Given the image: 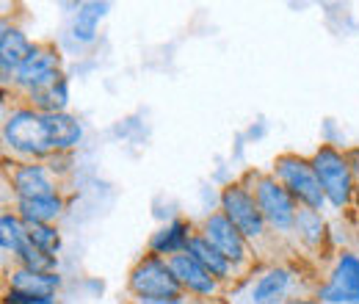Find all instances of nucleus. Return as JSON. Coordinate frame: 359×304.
<instances>
[{"label": "nucleus", "mask_w": 359, "mask_h": 304, "mask_svg": "<svg viewBox=\"0 0 359 304\" xmlns=\"http://www.w3.org/2000/svg\"><path fill=\"white\" fill-rule=\"evenodd\" d=\"M130 291L138 302H158V299H182V285L177 282L169 260L158 255H147L130 271Z\"/></svg>", "instance_id": "1"}, {"label": "nucleus", "mask_w": 359, "mask_h": 304, "mask_svg": "<svg viewBox=\"0 0 359 304\" xmlns=\"http://www.w3.org/2000/svg\"><path fill=\"white\" fill-rule=\"evenodd\" d=\"M273 177L290 191L293 199H299L304 208L320 211L326 205V194L320 188V180L313 169V161H304L299 155H279L273 164Z\"/></svg>", "instance_id": "2"}, {"label": "nucleus", "mask_w": 359, "mask_h": 304, "mask_svg": "<svg viewBox=\"0 0 359 304\" xmlns=\"http://www.w3.org/2000/svg\"><path fill=\"white\" fill-rule=\"evenodd\" d=\"M3 138L6 144L20 152V155H31V158H45L53 152L50 147V136H47L45 114L34 111V108H20L14 111L6 125H3Z\"/></svg>", "instance_id": "3"}, {"label": "nucleus", "mask_w": 359, "mask_h": 304, "mask_svg": "<svg viewBox=\"0 0 359 304\" xmlns=\"http://www.w3.org/2000/svg\"><path fill=\"white\" fill-rule=\"evenodd\" d=\"M313 169L320 180L326 202H332L334 208H346L354 194V174L348 161L334 147H318L313 155Z\"/></svg>", "instance_id": "4"}, {"label": "nucleus", "mask_w": 359, "mask_h": 304, "mask_svg": "<svg viewBox=\"0 0 359 304\" xmlns=\"http://www.w3.org/2000/svg\"><path fill=\"white\" fill-rule=\"evenodd\" d=\"M255 199L260 205V213L276 230H290L296 227V199L290 197V191L276 180V177H260L257 188H255Z\"/></svg>", "instance_id": "5"}, {"label": "nucleus", "mask_w": 359, "mask_h": 304, "mask_svg": "<svg viewBox=\"0 0 359 304\" xmlns=\"http://www.w3.org/2000/svg\"><path fill=\"white\" fill-rule=\"evenodd\" d=\"M222 213H224L243 238H260L263 235V227H266V218L260 213V205L257 199L243 188V185H226L222 191Z\"/></svg>", "instance_id": "6"}, {"label": "nucleus", "mask_w": 359, "mask_h": 304, "mask_svg": "<svg viewBox=\"0 0 359 304\" xmlns=\"http://www.w3.org/2000/svg\"><path fill=\"white\" fill-rule=\"evenodd\" d=\"M58 75H61V58H58V53H55L53 47L36 44L34 53L28 55V61L17 70L14 84L28 88V91H34V88H39L42 84L58 78Z\"/></svg>", "instance_id": "7"}, {"label": "nucleus", "mask_w": 359, "mask_h": 304, "mask_svg": "<svg viewBox=\"0 0 359 304\" xmlns=\"http://www.w3.org/2000/svg\"><path fill=\"white\" fill-rule=\"evenodd\" d=\"M202 232H205V238H208L232 265L243 263V258H246L243 235H241V230H238L224 213H210V216L205 218V230H202Z\"/></svg>", "instance_id": "8"}, {"label": "nucleus", "mask_w": 359, "mask_h": 304, "mask_svg": "<svg viewBox=\"0 0 359 304\" xmlns=\"http://www.w3.org/2000/svg\"><path fill=\"white\" fill-rule=\"evenodd\" d=\"M169 265L177 277V282L182 285V291H191L196 296H213L219 291V279L196 260L194 255L188 252H180V255H172L169 258Z\"/></svg>", "instance_id": "9"}, {"label": "nucleus", "mask_w": 359, "mask_h": 304, "mask_svg": "<svg viewBox=\"0 0 359 304\" xmlns=\"http://www.w3.org/2000/svg\"><path fill=\"white\" fill-rule=\"evenodd\" d=\"M11 185L17 199H45L55 197V185L50 180V172L39 164H20L11 172Z\"/></svg>", "instance_id": "10"}, {"label": "nucleus", "mask_w": 359, "mask_h": 304, "mask_svg": "<svg viewBox=\"0 0 359 304\" xmlns=\"http://www.w3.org/2000/svg\"><path fill=\"white\" fill-rule=\"evenodd\" d=\"M34 47L36 44H31V39L20 28L3 25V34H0V70H3V81L17 75V70L28 61Z\"/></svg>", "instance_id": "11"}, {"label": "nucleus", "mask_w": 359, "mask_h": 304, "mask_svg": "<svg viewBox=\"0 0 359 304\" xmlns=\"http://www.w3.org/2000/svg\"><path fill=\"white\" fill-rule=\"evenodd\" d=\"M31 103H34V111L39 114H67V103H69V84L64 75L53 78L42 84L39 88L28 91Z\"/></svg>", "instance_id": "12"}, {"label": "nucleus", "mask_w": 359, "mask_h": 304, "mask_svg": "<svg viewBox=\"0 0 359 304\" xmlns=\"http://www.w3.org/2000/svg\"><path fill=\"white\" fill-rule=\"evenodd\" d=\"M58 285H61L58 274H36V271H28V268H17L11 274V288L8 291H17V293H25V296H34V299H47V296H55Z\"/></svg>", "instance_id": "13"}, {"label": "nucleus", "mask_w": 359, "mask_h": 304, "mask_svg": "<svg viewBox=\"0 0 359 304\" xmlns=\"http://www.w3.org/2000/svg\"><path fill=\"white\" fill-rule=\"evenodd\" d=\"M45 125H47V136H50L53 152L72 150L83 138L81 122L75 117H69V114H45Z\"/></svg>", "instance_id": "14"}, {"label": "nucleus", "mask_w": 359, "mask_h": 304, "mask_svg": "<svg viewBox=\"0 0 359 304\" xmlns=\"http://www.w3.org/2000/svg\"><path fill=\"white\" fill-rule=\"evenodd\" d=\"M290 285V271L287 268H271L269 274H263L257 279V285L252 288V304H279L287 293Z\"/></svg>", "instance_id": "15"}, {"label": "nucleus", "mask_w": 359, "mask_h": 304, "mask_svg": "<svg viewBox=\"0 0 359 304\" xmlns=\"http://www.w3.org/2000/svg\"><path fill=\"white\" fill-rule=\"evenodd\" d=\"M188 255H194L216 279H226L229 271H232V263L226 260L224 255H222L205 235H191V241H188Z\"/></svg>", "instance_id": "16"}, {"label": "nucleus", "mask_w": 359, "mask_h": 304, "mask_svg": "<svg viewBox=\"0 0 359 304\" xmlns=\"http://www.w3.org/2000/svg\"><path fill=\"white\" fill-rule=\"evenodd\" d=\"M64 202L61 197H45V199H17V216L25 224H50L61 216Z\"/></svg>", "instance_id": "17"}, {"label": "nucleus", "mask_w": 359, "mask_h": 304, "mask_svg": "<svg viewBox=\"0 0 359 304\" xmlns=\"http://www.w3.org/2000/svg\"><path fill=\"white\" fill-rule=\"evenodd\" d=\"M191 230H188V224L185 221H172L169 227H163V230H158L155 235H152V241H149V246H152V252L155 255H180V252H188V241H191V235H188Z\"/></svg>", "instance_id": "18"}, {"label": "nucleus", "mask_w": 359, "mask_h": 304, "mask_svg": "<svg viewBox=\"0 0 359 304\" xmlns=\"http://www.w3.org/2000/svg\"><path fill=\"white\" fill-rule=\"evenodd\" d=\"M332 285H337L348 299L354 304H359V258L351 252H343L337 263H334V271L329 277Z\"/></svg>", "instance_id": "19"}, {"label": "nucleus", "mask_w": 359, "mask_h": 304, "mask_svg": "<svg viewBox=\"0 0 359 304\" xmlns=\"http://www.w3.org/2000/svg\"><path fill=\"white\" fill-rule=\"evenodd\" d=\"M105 11H108V3H81L78 14H75V22H72V37L78 42H94L100 20L105 17Z\"/></svg>", "instance_id": "20"}, {"label": "nucleus", "mask_w": 359, "mask_h": 304, "mask_svg": "<svg viewBox=\"0 0 359 304\" xmlns=\"http://www.w3.org/2000/svg\"><path fill=\"white\" fill-rule=\"evenodd\" d=\"M25 244H28L25 221L20 216H14V213H3L0 216V246H3V252H11V255L20 258Z\"/></svg>", "instance_id": "21"}, {"label": "nucleus", "mask_w": 359, "mask_h": 304, "mask_svg": "<svg viewBox=\"0 0 359 304\" xmlns=\"http://www.w3.org/2000/svg\"><path fill=\"white\" fill-rule=\"evenodd\" d=\"M25 230H28V241H31L36 249H42L47 255H58V249H61V235H58V230H55L53 224H25Z\"/></svg>", "instance_id": "22"}, {"label": "nucleus", "mask_w": 359, "mask_h": 304, "mask_svg": "<svg viewBox=\"0 0 359 304\" xmlns=\"http://www.w3.org/2000/svg\"><path fill=\"white\" fill-rule=\"evenodd\" d=\"M296 230H299V235H302L304 244L318 246L320 238H323V218H320L318 211L304 208V211H299V216H296Z\"/></svg>", "instance_id": "23"}, {"label": "nucleus", "mask_w": 359, "mask_h": 304, "mask_svg": "<svg viewBox=\"0 0 359 304\" xmlns=\"http://www.w3.org/2000/svg\"><path fill=\"white\" fill-rule=\"evenodd\" d=\"M20 263H22V268H28V271H36V274H55V255H47L42 249H36L31 241L25 244V249L20 252Z\"/></svg>", "instance_id": "24"}, {"label": "nucleus", "mask_w": 359, "mask_h": 304, "mask_svg": "<svg viewBox=\"0 0 359 304\" xmlns=\"http://www.w3.org/2000/svg\"><path fill=\"white\" fill-rule=\"evenodd\" d=\"M135 304H188L182 299H158V302H135Z\"/></svg>", "instance_id": "25"}, {"label": "nucleus", "mask_w": 359, "mask_h": 304, "mask_svg": "<svg viewBox=\"0 0 359 304\" xmlns=\"http://www.w3.org/2000/svg\"><path fill=\"white\" fill-rule=\"evenodd\" d=\"M299 304H323V302H299Z\"/></svg>", "instance_id": "26"}]
</instances>
